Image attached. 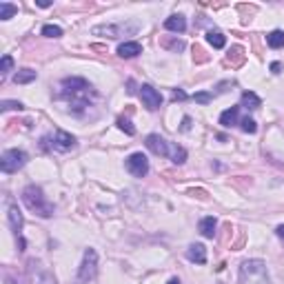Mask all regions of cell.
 <instances>
[{
  "mask_svg": "<svg viewBox=\"0 0 284 284\" xmlns=\"http://www.w3.org/2000/svg\"><path fill=\"white\" fill-rule=\"evenodd\" d=\"M237 284H268L266 264L262 260H244L240 266Z\"/></svg>",
  "mask_w": 284,
  "mask_h": 284,
  "instance_id": "3",
  "label": "cell"
},
{
  "mask_svg": "<svg viewBox=\"0 0 284 284\" xmlns=\"http://www.w3.org/2000/svg\"><path fill=\"white\" fill-rule=\"evenodd\" d=\"M38 78V74H36L34 69H20L16 76H14V82L16 85H27V82H34Z\"/></svg>",
  "mask_w": 284,
  "mask_h": 284,
  "instance_id": "18",
  "label": "cell"
},
{
  "mask_svg": "<svg viewBox=\"0 0 284 284\" xmlns=\"http://www.w3.org/2000/svg\"><path fill=\"white\" fill-rule=\"evenodd\" d=\"M9 109H25L23 102H16V100H3L0 102V111H9Z\"/></svg>",
  "mask_w": 284,
  "mask_h": 284,
  "instance_id": "28",
  "label": "cell"
},
{
  "mask_svg": "<svg viewBox=\"0 0 284 284\" xmlns=\"http://www.w3.org/2000/svg\"><path fill=\"white\" fill-rule=\"evenodd\" d=\"M144 144H147V149H149L151 153H156V156H169V149H171V144L164 140L162 136H158V133H151V136H147Z\"/></svg>",
  "mask_w": 284,
  "mask_h": 284,
  "instance_id": "10",
  "label": "cell"
},
{
  "mask_svg": "<svg viewBox=\"0 0 284 284\" xmlns=\"http://www.w3.org/2000/svg\"><path fill=\"white\" fill-rule=\"evenodd\" d=\"M206 43L213 49H222L226 45V38H224V34H220V32H209L206 34Z\"/></svg>",
  "mask_w": 284,
  "mask_h": 284,
  "instance_id": "20",
  "label": "cell"
},
{
  "mask_svg": "<svg viewBox=\"0 0 284 284\" xmlns=\"http://www.w3.org/2000/svg\"><path fill=\"white\" fill-rule=\"evenodd\" d=\"M38 7H51V3H47V0H38Z\"/></svg>",
  "mask_w": 284,
  "mask_h": 284,
  "instance_id": "36",
  "label": "cell"
},
{
  "mask_svg": "<svg viewBox=\"0 0 284 284\" xmlns=\"http://www.w3.org/2000/svg\"><path fill=\"white\" fill-rule=\"evenodd\" d=\"M260 105H262V100L253 94V91H244V94H242V107H246V109H257Z\"/></svg>",
  "mask_w": 284,
  "mask_h": 284,
  "instance_id": "21",
  "label": "cell"
},
{
  "mask_svg": "<svg viewBox=\"0 0 284 284\" xmlns=\"http://www.w3.org/2000/svg\"><path fill=\"white\" fill-rule=\"evenodd\" d=\"M43 36H47V38H60V36H63V29H60L58 25H45Z\"/></svg>",
  "mask_w": 284,
  "mask_h": 284,
  "instance_id": "24",
  "label": "cell"
},
{
  "mask_svg": "<svg viewBox=\"0 0 284 284\" xmlns=\"http://www.w3.org/2000/svg\"><path fill=\"white\" fill-rule=\"evenodd\" d=\"M167 284H182V282H180V280H178V277H171V280H169Z\"/></svg>",
  "mask_w": 284,
  "mask_h": 284,
  "instance_id": "37",
  "label": "cell"
},
{
  "mask_svg": "<svg viewBox=\"0 0 284 284\" xmlns=\"http://www.w3.org/2000/svg\"><path fill=\"white\" fill-rule=\"evenodd\" d=\"M240 127H242V131H244V133H255V131H257L255 120H251V118H242V120H240Z\"/></svg>",
  "mask_w": 284,
  "mask_h": 284,
  "instance_id": "26",
  "label": "cell"
},
{
  "mask_svg": "<svg viewBox=\"0 0 284 284\" xmlns=\"http://www.w3.org/2000/svg\"><path fill=\"white\" fill-rule=\"evenodd\" d=\"M280 69H282L280 63H273V65H271V71H273V74H280Z\"/></svg>",
  "mask_w": 284,
  "mask_h": 284,
  "instance_id": "33",
  "label": "cell"
},
{
  "mask_svg": "<svg viewBox=\"0 0 284 284\" xmlns=\"http://www.w3.org/2000/svg\"><path fill=\"white\" fill-rule=\"evenodd\" d=\"M184 125H182V131H189V125H191V120H189V118H184Z\"/></svg>",
  "mask_w": 284,
  "mask_h": 284,
  "instance_id": "35",
  "label": "cell"
},
{
  "mask_svg": "<svg viewBox=\"0 0 284 284\" xmlns=\"http://www.w3.org/2000/svg\"><path fill=\"white\" fill-rule=\"evenodd\" d=\"M127 171L133 175V178H144L149 173V160L144 153H131L127 158Z\"/></svg>",
  "mask_w": 284,
  "mask_h": 284,
  "instance_id": "8",
  "label": "cell"
},
{
  "mask_svg": "<svg viewBox=\"0 0 284 284\" xmlns=\"http://www.w3.org/2000/svg\"><path fill=\"white\" fill-rule=\"evenodd\" d=\"M215 226H218V220L209 215V218H202V220H200L198 229H200V233H202L204 237H213V235H215Z\"/></svg>",
  "mask_w": 284,
  "mask_h": 284,
  "instance_id": "16",
  "label": "cell"
},
{
  "mask_svg": "<svg viewBox=\"0 0 284 284\" xmlns=\"http://www.w3.org/2000/svg\"><path fill=\"white\" fill-rule=\"evenodd\" d=\"M266 45L271 49H280L284 47V32H280V29H275V32H271L266 36Z\"/></svg>",
  "mask_w": 284,
  "mask_h": 284,
  "instance_id": "19",
  "label": "cell"
},
{
  "mask_svg": "<svg viewBox=\"0 0 284 284\" xmlns=\"http://www.w3.org/2000/svg\"><path fill=\"white\" fill-rule=\"evenodd\" d=\"M118 129H122L127 136H133V133H136V127H133L127 118H118Z\"/></svg>",
  "mask_w": 284,
  "mask_h": 284,
  "instance_id": "27",
  "label": "cell"
},
{
  "mask_svg": "<svg viewBox=\"0 0 284 284\" xmlns=\"http://www.w3.org/2000/svg\"><path fill=\"white\" fill-rule=\"evenodd\" d=\"M138 54H142L140 43H122L120 47H118V56H120V58H136Z\"/></svg>",
  "mask_w": 284,
  "mask_h": 284,
  "instance_id": "13",
  "label": "cell"
},
{
  "mask_svg": "<svg viewBox=\"0 0 284 284\" xmlns=\"http://www.w3.org/2000/svg\"><path fill=\"white\" fill-rule=\"evenodd\" d=\"M23 202H25V206H27L29 211H34V213L40 215V218H51V215H54V204H51L49 200L45 198L43 189L36 187V184L25 187V191H23Z\"/></svg>",
  "mask_w": 284,
  "mask_h": 284,
  "instance_id": "2",
  "label": "cell"
},
{
  "mask_svg": "<svg viewBox=\"0 0 284 284\" xmlns=\"http://www.w3.org/2000/svg\"><path fill=\"white\" fill-rule=\"evenodd\" d=\"M237 107H231V109H226V111H222V116H220V125L222 127H233V125H237Z\"/></svg>",
  "mask_w": 284,
  "mask_h": 284,
  "instance_id": "17",
  "label": "cell"
},
{
  "mask_svg": "<svg viewBox=\"0 0 284 284\" xmlns=\"http://www.w3.org/2000/svg\"><path fill=\"white\" fill-rule=\"evenodd\" d=\"M16 12H18L16 5H12V3H0V20H9Z\"/></svg>",
  "mask_w": 284,
  "mask_h": 284,
  "instance_id": "23",
  "label": "cell"
},
{
  "mask_svg": "<svg viewBox=\"0 0 284 284\" xmlns=\"http://www.w3.org/2000/svg\"><path fill=\"white\" fill-rule=\"evenodd\" d=\"M211 100H213V96L206 94V91H202V94H195V102H200V105H209Z\"/></svg>",
  "mask_w": 284,
  "mask_h": 284,
  "instance_id": "30",
  "label": "cell"
},
{
  "mask_svg": "<svg viewBox=\"0 0 284 284\" xmlns=\"http://www.w3.org/2000/svg\"><path fill=\"white\" fill-rule=\"evenodd\" d=\"M275 233H277V237H282V240H284V224L277 226V229H275Z\"/></svg>",
  "mask_w": 284,
  "mask_h": 284,
  "instance_id": "34",
  "label": "cell"
},
{
  "mask_svg": "<svg viewBox=\"0 0 284 284\" xmlns=\"http://www.w3.org/2000/svg\"><path fill=\"white\" fill-rule=\"evenodd\" d=\"M164 27H167L169 32H178V34H182L184 29H187V20H184V16L175 14V16H169L167 20H164Z\"/></svg>",
  "mask_w": 284,
  "mask_h": 284,
  "instance_id": "15",
  "label": "cell"
},
{
  "mask_svg": "<svg viewBox=\"0 0 284 284\" xmlns=\"http://www.w3.org/2000/svg\"><path fill=\"white\" fill-rule=\"evenodd\" d=\"M169 158H171V162H175V164H182L184 160H187V151H184L182 147H171L169 149Z\"/></svg>",
  "mask_w": 284,
  "mask_h": 284,
  "instance_id": "22",
  "label": "cell"
},
{
  "mask_svg": "<svg viewBox=\"0 0 284 284\" xmlns=\"http://www.w3.org/2000/svg\"><path fill=\"white\" fill-rule=\"evenodd\" d=\"M7 220H9V226H12V231L14 233H20L23 231V224H25V220H23V213L18 211V206H9V213H7Z\"/></svg>",
  "mask_w": 284,
  "mask_h": 284,
  "instance_id": "12",
  "label": "cell"
},
{
  "mask_svg": "<svg viewBox=\"0 0 284 284\" xmlns=\"http://www.w3.org/2000/svg\"><path fill=\"white\" fill-rule=\"evenodd\" d=\"M63 96L69 98V105L74 111L89 107V96L96 98V91L85 78H65L63 80Z\"/></svg>",
  "mask_w": 284,
  "mask_h": 284,
  "instance_id": "1",
  "label": "cell"
},
{
  "mask_svg": "<svg viewBox=\"0 0 284 284\" xmlns=\"http://www.w3.org/2000/svg\"><path fill=\"white\" fill-rule=\"evenodd\" d=\"M187 257L191 262H195V264H204L206 262V249L204 244H191L187 249Z\"/></svg>",
  "mask_w": 284,
  "mask_h": 284,
  "instance_id": "14",
  "label": "cell"
},
{
  "mask_svg": "<svg viewBox=\"0 0 284 284\" xmlns=\"http://www.w3.org/2000/svg\"><path fill=\"white\" fill-rule=\"evenodd\" d=\"M167 47H171L175 51H182L184 49V43H182V40H178V43H171V45H167Z\"/></svg>",
  "mask_w": 284,
  "mask_h": 284,
  "instance_id": "32",
  "label": "cell"
},
{
  "mask_svg": "<svg viewBox=\"0 0 284 284\" xmlns=\"http://www.w3.org/2000/svg\"><path fill=\"white\" fill-rule=\"evenodd\" d=\"M98 273V253L94 249H87L85 255H82L80 268H78V277H76V284H87L96 277Z\"/></svg>",
  "mask_w": 284,
  "mask_h": 284,
  "instance_id": "5",
  "label": "cell"
},
{
  "mask_svg": "<svg viewBox=\"0 0 284 284\" xmlns=\"http://www.w3.org/2000/svg\"><path fill=\"white\" fill-rule=\"evenodd\" d=\"M29 156L23 151V149H7V151L3 153V158H0V169H3L5 173H16L18 169H23L25 164H27Z\"/></svg>",
  "mask_w": 284,
  "mask_h": 284,
  "instance_id": "6",
  "label": "cell"
},
{
  "mask_svg": "<svg viewBox=\"0 0 284 284\" xmlns=\"http://www.w3.org/2000/svg\"><path fill=\"white\" fill-rule=\"evenodd\" d=\"M3 277H5V284H25L23 277L14 275L12 271H5V273H3Z\"/></svg>",
  "mask_w": 284,
  "mask_h": 284,
  "instance_id": "29",
  "label": "cell"
},
{
  "mask_svg": "<svg viewBox=\"0 0 284 284\" xmlns=\"http://www.w3.org/2000/svg\"><path fill=\"white\" fill-rule=\"evenodd\" d=\"M27 277L32 284H58V277L54 275V271L40 260L27 262Z\"/></svg>",
  "mask_w": 284,
  "mask_h": 284,
  "instance_id": "4",
  "label": "cell"
},
{
  "mask_svg": "<svg viewBox=\"0 0 284 284\" xmlns=\"http://www.w3.org/2000/svg\"><path fill=\"white\" fill-rule=\"evenodd\" d=\"M140 29V23H129V25H98L91 29L94 36H105V38H120L125 34H136Z\"/></svg>",
  "mask_w": 284,
  "mask_h": 284,
  "instance_id": "7",
  "label": "cell"
},
{
  "mask_svg": "<svg viewBox=\"0 0 284 284\" xmlns=\"http://www.w3.org/2000/svg\"><path fill=\"white\" fill-rule=\"evenodd\" d=\"M184 98H187V94H184V91L173 89V100H184Z\"/></svg>",
  "mask_w": 284,
  "mask_h": 284,
  "instance_id": "31",
  "label": "cell"
},
{
  "mask_svg": "<svg viewBox=\"0 0 284 284\" xmlns=\"http://www.w3.org/2000/svg\"><path fill=\"white\" fill-rule=\"evenodd\" d=\"M12 67H14V58L12 56H3V63H0V76H7L9 71H12Z\"/></svg>",
  "mask_w": 284,
  "mask_h": 284,
  "instance_id": "25",
  "label": "cell"
},
{
  "mask_svg": "<svg viewBox=\"0 0 284 284\" xmlns=\"http://www.w3.org/2000/svg\"><path fill=\"white\" fill-rule=\"evenodd\" d=\"M51 144H54V149H58V151H69V149L76 147V138L67 131H56Z\"/></svg>",
  "mask_w": 284,
  "mask_h": 284,
  "instance_id": "11",
  "label": "cell"
},
{
  "mask_svg": "<svg viewBox=\"0 0 284 284\" xmlns=\"http://www.w3.org/2000/svg\"><path fill=\"white\" fill-rule=\"evenodd\" d=\"M140 98H142L144 107H147L149 111H156V109H160V105H162V96H160V91L153 89L151 85L140 87Z\"/></svg>",
  "mask_w": 284,
  "mask_h": 284,
  "instance_id": "9",
  "label": "cell"
}]
</instances>
